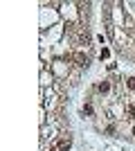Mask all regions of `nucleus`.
<instances>
[{
  "label": "nucleus",
  "instance_id": "1",
  "mask_svg": "<svg viewBox=\"0 0 135 151\" xmlns=\"http://www.w3.org/2000/svg\"><path fill=\"white\" fill-rule=\"evenodd\" d=\"M97 88H99V93H108V90H110V83H108V81H101Z\"/></svg>",
  "mask_w": 135,
  "mask_h": 151
},
{
  "label": "nucleus",
  "instance_id": "2",
  "mask_svg": "<svg viewBox=\"0 0 135 151\" xmlns=\"http://www.w3.org/2000/svg\"><path fill=\"white\" fill-rule=\"evenodd\" d=\"M74 59H77V63H79V65H88V59H86L84 54H77Z\"/></svg>",
  "mask_w": 135,
  "mask_h": 151
},
{
  "label": "nucleus",
  "instance_id": "3",
  "mask_svg": "<svg viewBox=\"0 0 135 151\" xmlns=\"http://www.w3.org/2000/svg\"><path fill=\"white\" fill-rule=\"evenodd\" d=\"M126 86H129V90H135V77H129V81H126Z\"/></svg>",
  "mask_w": 135,
  "mask_h": 151
},
{
  "label": "nucleus",
  "instance_id": "4",
  "mask_svg": "<svg viewBox=\"0 0 135 151\" xmlns=\"http://www.w3.org/2000/svg\"><path fill=\"white\" fill-rule=\"evenodd\" d=\"M108 54H110V52L106 50V47H104V50H101V54H99V57H101V59H108Z\"/></svg>",
  "mask_w": 135,
  "mask_h": 151
},
{
  "label": "nucleus",
  "instance_id": "5",
  "mask_svg": "<svg viewBox=\"0 0 135 151\" xmlns=\"http://www.w3.org/2000/svg\"><path fill=\"white\" fill-rule=\"evenodd\" d=\"M129 113H131V115L135 117V104H131V106H129Z\"/></svg>",
  "mask_w": 135,
  "mask_h": 151
},
{
  "label": "nucleus",
  "instance_id": "6",
  "mask_svg": "<svg viewBox=\"0 0 135 151\" xmlns=\"http://www.w3.org/2000/svg\"><path fill=\"white\" fill-rule=\"evenodd\" d=\"M133 135H135V126H133Z\"/></svg>",
  "mask_w": 135,
  "mask_h": 151
}]
</instances>
